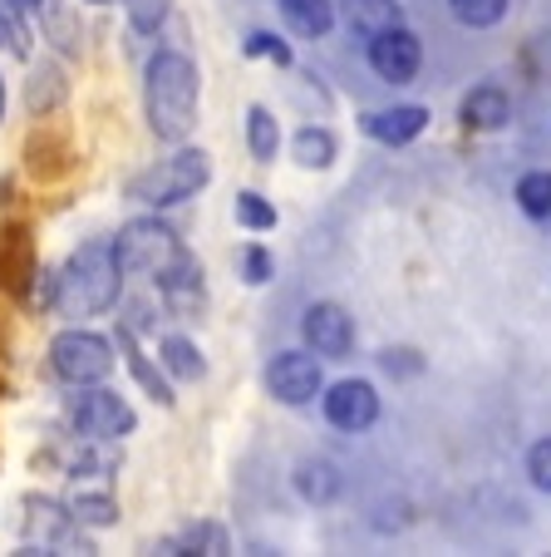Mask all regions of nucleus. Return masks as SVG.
<instances>
[{
	"label": "nucleus",
	"instance_id": "f257e3e1",
	"mask_svg": "<svg viewBox=\"0 0 551 557\" xmlns=\"http://www.w3.org/2000/svg\"><path fill=\"white\" fill-rule=\"evenodd\" d=\"M148 124L158 138H188V128L198 124V70L188 54H158L148 64Z\"/></svg>",
	"mask_w": 551,
	"mask_h": 557
},
{
	"label": "nucleus",
	"instance_id": "f03ea898",
	"mask_svg": "<svg viewBox=\"0 0 551 557\" xmlns=\"http://www.w3.org/2000/svg\"><path fill=\"white\" fill-rule=\"evenodd\" d=\"M118 257L109 243H89L84 252L70 257L60 286H54V301L64 315H99L118 301Z\"/></svg>",
	"mask_w": 551,
	"mask_h": 557
},
{
	"label": "nucleus",
	"instance_id": "7ed1b4c3",
	"mask_svg": "<svg viewBox=\"0 0 551 557\" xmlns=\"http://www.w3.org/2000/svg\"><path fill=\"white\" fill-rule=\"evenodd\" d=\"M114 257H118V267H124V272H143V276L167 282L188 252L177 247V237L158 218H138V222H128V227L118 232Z\"/></svg>",
	"mask_w": 551,
	"mask_h": 557
},
{
	"label": "nucleus",
	"instance_id": "20e7f679",
	"mask_svg": "<svg viewBox=\"0 0 551 557\" xmlns=\"http://www.w3.org/2000/svg\"><path fill=\"white\" fill-rule=\"evenodd\" d=\"M208 173H212L208 153H202V148H188V153L163 158L158 169L138 173L134 188H128V193H134L138 202H153V208H173V202L192 198V193H198L202 183H208Z\"/></svg>",
	"mask_w": 551,
	"mask_h": 557
},
{
	"label": "nucleus",
	"instance_id": "39448f33",
	"mask_svg": "<svg viewBox=\"0 0 551 557\" xmlns=\"http://www.w3.org/2000/svg\"><path fill=\"white\" fill-rule=\"evenodd\" d=\"M50 360H54V375L70 380V385H95V380H104L114 370V350L95 331H64V336H54Z\"/></svg>",
	"mask_w": 551,
	"mask_h": 557
},
{
	"label": "nucleus",
	"instance_id": "423d86ee",
	"mask_svg": "<svg viewBox=\"0 0 551 557\" xmlns=\"http://www.w3.org/2000/svg\"><path fill=\"white\" fill-rule=\"evenodd\" d=\"M266 389L281 405L315 400V395H321V366H315V356H305V350H286V356H276L266 366Z\"/></svg>",
	"mask_w": 551,
	"mask_h": 557
},
{
	"label": "nucleus",
	"instance_id": "0eeeda50",
	"mask_svg": "<svg viewBox=\"0 0 551 557\" xmlns=\"http://www.w3.org/2000/svg\"><path fill=\"white\" fill-rule=\"evenodd\" d=\"M74 430L79 434H95V440H118V434L134 430V410H128L118 395H109V389H95V395H79L70 410Z\"/></svg>",
	"mask_w": 551,
	"mask_h": 557
},
{
	"label": "nucleus",
	"instance_id": "6e6552de",
	"mask_svg": "<svg viewBox=\"0 0 551 557\" xmlns=\"http://www.w3.org/2000/svg\"><path fill=\"white\" fill-rule=\"evenodd\" d=\"M370 64H375V74L389 79V85H409L418 74V64H424V50H418V40L404 25H395V30L370 40Z\"/></svg>",
	"mask_w": 551,
	"mask_h": 557
},
{
	"label": "nucleus",
	"instance_id": "1a4fd4ad",
	"mask_svg": "<svg viewBox=\"0 0 551 557\" xmlns=\"http://www.w3.org/2000/svg\"><path fill=\"white\" fill-rule=\"evenodd\" d=\"M325 420L335 424V430H370V424L379 420V395L375 385H364V380H340V385L325 395Z\"/></svg>",
	"mask_w": 551,
	"mask_h": 557
},
{
	"label": "nucleus",
	"instance_id": "9d476101",
	"mask_svg": "<svg viewBox=\"0 0 551 557\" xmlns=\"http://www.w3.org/2000/svg\"><path fill=\"white\" fill-rule=\"evenodd\" d=\"M301 331H305V346H311L315 356L340 360V356H350V346H354L350 315H345L340 306H330V301L311 306V311H305V321H301Z\"/></svg>",
	"mask_w": 551,
	"mask_h": 557
},
{
	"label": "nucleus",
	"instance_id": "9b49d317",
	"mask_svg": "<svg viewBox=\"0 0 551 557\" xmlns=\"http://www.w3.org/2000/svg\"><path fill=\"white\" fill-rule=\"evenodd\" d=\"M428 124V109L418 104H399V109H379V114L364 119V134L379 138V144H409V138H418Z\"/></svg>",
	"mask_w": 551,
	"mask_h": 557
},
{
	"label": "nucleus",
	"instance_id": "f8f14e48",
	"mask_svg": "<svg viewBox=\"0 0 551 557\" xmlns=\"http://www.w3.org/2000/svg\"><path fill=\"white\" fill-rule=\"evenodd\" d=\"M345 21H350V30L375 40V35L404 25V11H399V0H345Z\"/></svg>",
	"mask_w": 551,
	"mask_h": 557
},
{
	"label": "nucleus",
	"instance_id": "ddd939ff",
	"mask_svg": "<svg viewBox=\"0 0 551 557\" xmlns=\"http://www.w3.org/2000/svg\"><path fill=\"white\" fill-rule=\"evenodd\" d=\"M281 15L296 35H311V40H321V35L335 25L330 0H281Z\"/></svg>",
	"mask_w": 551,
	"mask_h": 557
},
{
	"label": "nucleus",
	"instance_id": "4468645a",
	"mask_svg": "<svg viewBox=\"0 0 551 557\" xmlns=\"http://www.w3.org/2000/svg\"><path fill=\"white\" fill-rule=\"evenodd\" d=\"M463 119H468L473 128H502L508 124V95H502V89H473V95L463 99Z\"/></svg>",
	"mask_w": 551,
	"mask_h": 557
},
{
	"label": "nucleus",
	"instance_id": "2eb2a0df",
	"mask_svg": "<svg viewBox=\"0 0 551 557\" xmlns=\"http://www.w3.org/2000/svg\"><path fill=\"white\" fill-rule=\"evenodd\" d=\"M247 144H251V153H256L261 163L276 158V148H281V128H276V119H271L266 109H251L247 114Z\"/></svg>",
	"mask_w": 551,
	"mask_h": 557
},
{
	"label": "nucleus",
	"instance_id": "dca6fc26",
	"mask_svg": "<svg viewBox=\"0 0 551 557\" xmlns=\"http://www.w3.org/2000/svg\"><path fill=\"white\" fill-rule=\"evenodd\" d=\"M296 488H301L311 504H325V498H335L340 479H335L330 463H301V473H296Z\"/></svg>",
	"mask_w": 551,
	"mask_h": 557
},
{
	"label": "nucleus",
	"instance_id": "f3484780",
	"mask_svg": "<svg viewBox=\"0 0 551 557\" xmlns=\"http://www.w3.org/2000/svg\"><path fill=\"white\" fill-rule=\"evenodd\" d=\"M517 202L527 218H551V173H527L517 183Z\"/></svg>",
	"mask_w": 551,
	"mask_h": 557
},
{
	"label": "nucleus",
	"instance_id": "a211bd4d",
	"mask_svg": "<svg viewBox=\"0 0 551 557\" xmlns=\"http://www.w3.org/2000/svg\"><path fill=\"white\" fill-rule=\"evenodd\" d=\"M453 5V15L463 25H473V30H488V25H498L502 15H508V0H448Z\"/></svg>",
	"mask_w": 551,
	"mask_h": 557
},
{
	"label": "nucleus",
	"instance_id": "6ab92c4d",
	"mask_svg": "<svg viewBox=\"0 0 551 557\" xmlns=\"http://www.w3.org/2000/svg\"><path fill=\"white\" fill-rule=\"evenodd\" d=\"M296 158H301L305 169H330L335 138L325 134V128H301V138H296Z\"/></svg>",
	"mask_w": 551,
	"mask_h": 557
},
{
	"label": "nucleus",
	"instance_id": "aec40b11",
	"mask_svg": "<svg viewBox=\"0 0 551 557\" xmlns=\"http://www.w3.org/2000/svg\"><path fill=\"white\" fill-rule=\"evenodd\" d=\"M163 360H167V370H173L177 380H198L202 370H208V366H202V356H198V350H192L183 336L163 341Z\"/></svg>",
	"mask_w": 551,
	"mask_h": 557
},
{
	"label": "nucleus",
	"instance_id": "412c9836",
	"mask_svg": "<svg viewBox=\"0 0 551 557\" xmlns=\"http://www.w3.org/2000/svg\"><path fill=\"white\" fill-rule=\"evenodd\" d=\"M237 222L241 227H251V232H271L276 227V208H271L261 193H241L237 198Z\"/></svg>",
	"mask_w": 551,
	"mask_h": 557
},
{
	"label": "nucleus",
	"instance_id": "4be33fe9",
	"mask_svg": "<svg viewBox=\"0 0 551 557\" xmlns=\"http://www.w3.org/2000/svg\"><path fill=\"white\" fill-rule=\"evenodd\" d=\"M118 346H124V356H128V366H134V375H138V380H143V385H148V395H153V400H163V405H173V395H167V385H163V380L153 375V370H148L143 350L134 346V336H128V331H124V336H118Z\"/></svg>",
	"mask_w": 551,
	"mask_h": 557
},
{
	"label": "nucleus",
	"instance_id": "5701e85b",
	"mask_svg": "<svg viewBox=\"0 0 551 557\" xmlns=\"http://www.w3.org/2000/svg\"><path fill=\"white\" fill-rule=\"evenodd\" d=\"M527 473H531V484H537L541 494H551V440L531 444V454H527Z\"/></svg>",
	"mask_w": 551,
	"mask_h": 557
},
{
	"label": "nucleus",
	"instance_id": "b1692460",
	"mask_svg": "<svg viewBox=\"0 0 551 557\" xmlns=\"http://www.w3.org/2000/svg\"><path fill=\"white\" fill-rule=\"evenodd\" d=\"M74 518H84V523H114L118 518V508H114V498H74Z\"/></svg>",
	"mask_w": 551,
	"mask_h": 557
},
{
	"label": "nucleus",
	"instance_id": "393cba45",
	"mask_svg": "<svg viewBox=\"0 0 551 557\" xmlns=\"http://www.w3.org/2000/svg\"><path fill=\"white\" fill-rule=\"evenodd\" d=\"M247 50L251 54H261V60H276V64H291V50H286L276 35H251L247 40Z\"/></svg>",
	"mask_w": 551,
	"mask_h": 557
},
{
	"label": "nucleus",
	"instance_id": "a878e982",
	"mask_svg": "<svg viewBox=\"0 0 551 557\" xmlns=\"http://www.w3.org/2000/svg\"><path fill=\"white\" fill-rule=\"evenodd\" d=\"M271 276V257L261 252V247H247V282L251 286H261Z\"/></svg>",
	"mask_w": 551,
	"mask_h": 557
},
{
	"label": "nucleus",
	"instance_id": "bb28decb",
	"mask_svg": "<svg viewBox=\"0 0 551 557\" xmlns=\"http://www.w3.org/2000/svg\"><path fill=\"white\" fill-rule=\"evenodd\" d=\"M0 114H5V85H0Z\"/></svg>",
	"mask_w": 551,
	"mask_h": 557
},
{
	"label": "nucleus",
	"instance_id": "cd10ccee",
	"mask_svg": "<svg viewBox=\"0 0 551 557\" xmlns=\"http://www.w3.org/2000/svg\"><path fill=\"white\" fill-rule=\"evenodd\" d=\"M95 5H118V0H95Z\"/></svg>",
	"mask_w": 551,
	"mask_h": 557
},
{
	"label": "nucleus",
	"instance_id": "c85d7f7f",
	"mask_svg": "<svg viewBox=\"0 0 551 557\" xmlns=\"http://www.w3.org/2000/svg\"><path fill=\"white\" fill-rule=\"evenodd\" d=\"M21 5H40V0H21Z\"/></svg>",
	"mask_w": 551,
	"mask_h": 557
}]
</instances>
